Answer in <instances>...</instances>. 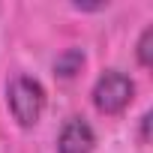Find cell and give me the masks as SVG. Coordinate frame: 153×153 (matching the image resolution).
<instances>
[{
  "mask_svg": "<svg viewBox=\"0 0 153 153\" xmlns=\"http://www.w3.org/2000/svg\"><path fill=\"white\" fill-rule=\"evenodd\" d=\"M45 102H48V93H45L39 78H33V75H15V78H9V84H6V108H9L12 120L21 129H33L42 120Z\"/></svg>",
  "mask_w": 153,
  "mask_h": 153,
  "instance_id": "6da1fadb",
  "label": "cell"
},
{
  "mask_svg": "<svg viewBox=\"0 0 153 153\" xmlns=\"http://www.w3.org/2000/svg\"><path fill=\"white\" fill-rule=\"evenodd\" d=\"M81 66H84V51L81 48H66L54 60V75H60V78H75V75L81 72Z\"/></svg>",
  "mask_w": 153,
  "mask_h": 153,
  "instance_id": "277c9868",
  "label": "cell"
},
{
  "mask_svg": "<svg viewBox=\"0 0 153 153\" xmlns=\"http://www.w3.org/2000/svg\"><path fill=\"white\" fill-rule=\"evenodd\" d=\"M90 99H93V108L99 114L120 117L135 99V81L123 69H105L96 75V81L90 87Z\"/></svg>",
  "mask_w": 153,
  "mask_h": 153,
  "instance_id": "7a4b0ae2",
  "label": "cell"
},
{
  "mask_svg": "<svg viewBox=\"0 0 153 153\" xmlns=\"http://www.w3.org/2000/svg\"><path fill=\"white\" fill-rule=\"evenodd\" d=\"M96 150V132L87 117H69L63 120L57 132V153H93Z\"/></svg>",
  "mask_w": 153,
  "mask_h": 153,
  "instance_id": "3957f363",
  "label": "cell"
},
{
  "mask_svg": "<svg viewBox=\"0 0 153 153\" xmlns=\"http://www.w3.org/2000/svg\"><path fill=\"white\" fill-rule=\"evenodd\" d=\"M147 126H150V111L141 117V144H147Z\"/></svg>",
  "mask_w": 153,
  "mask_h": 153,
  "instance_id": "8992f818",
  "label": "cell"
},
{
  "mask_svg": "<svg viewBox=\"0 0 153 153\" xmlns=\"http://www.w3.org/2000/svg\"><path fill=\"white\" fill-rule=\"evenodd\" d=\"M135 57H138V66L141 69H150L153 66V24H147L135 42Z\"/></svg>",
  "mask_w": 153,
  "mask_h": 153,
  "instance_id": "5b68a950",
  "label": "cell"
}]
</instances>
